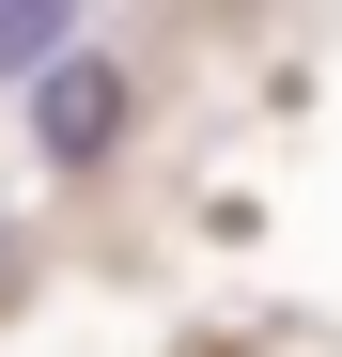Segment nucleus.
I'll use <instances>...</instances> for the list:
<instances>
[{"label": "nucleus", "mask_w": 342, "mask_h": 357, "mask_svg": "<svg viewBox=\"0 0 342 357\" xmlns=\"http://www.w3.org/2000/svg\"><path fill=\"white\" fill-rule=\"evenodd\" d=\"M0 249H16V218H0Z\"/></svg>", "instance_id": "nucleus-3"}, {"label": "nucleus", "mask_w": 342, "mask_h": 357, "mask_svg": "<svg viewBox=\"0 0 342 357\" xmlns=\"http://www.w3.org/2000/svg\"><path fill=\"white\" fill-rule=\"evenodd\" d=\"M47 63H78V16L63 0H0V78H47Z\"/></svg>", "instance_id": "nucleus-2"}, {"label": "nucleus", "mask_w": 342, "mask_h": 357, "mask_svg": "<svg viewBox=\"0 0 342 357\" xmlns=\"http://www.w3.org/2000/svg\"><path fill=\"white\" fill-rule=\"evenodd\" d=\"M125 140H140V78H125V63L78 47V63L31 78V155H47V171H109Z\"/></svg>", "instance_id": "nucleus-1"}]
</instances>
